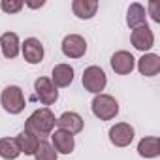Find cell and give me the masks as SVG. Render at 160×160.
I'll return each instance as SVG.
<instances>
[{
    "label": "cell",
    "instance_id": "ac0fdd59",
    "mask_svg": "<svg viewBox=\"0 0 160 160\" xmlns=\"http://www.w3.org/2000/svg\"><path fill=\"white\" fill-rule=\"evenodd\" d=\"M138 154L143 158H156L160 154V139L156 136H147L138 143Z\"/></svg>",
    "mask_w": 160,
    "mask_h": 160
},
{
    "label": "cell",
    "instance_id": "e0dca14e",
    "mask_svg": "<svg viewBox=\"0 0 160 160\" xmlns=\"http://www.w3.org/2000/svg\"><path fill=\"white\" fill-rule=\"evenodd\" d=\"M126 25L134 30V28H139V27H145L147 25V12L141 4L134 2L130 4L128 12H126Z\"/></svg>",
    "mask_w": 160,
    "mask_h": 160
},
{
    "label": "cell",
    "instance_id": "5bb4252c",
    "mask_svg": "<svg viewBox=\"0 0 160 160\" xmlns=\"http://www.w3.org/2000/svg\"><path fill=\"white\" fill-rule=\"evenodd\" d=\"M138 70L145 77H154L160 72V57L154 53H143V57L138 60Z\"/></svg>",
    "mask_w": 160,
    "mask_h": 160
},
{
    "label": "cell",
    "instance_id": "9c48e42d",
    "mask_svg": "<svg viewBox=\"0 0 160 160\" xmlns=\"http://www.w3.org/2000/svg\"><path fill=\"white\" fill-rule=\"evenodd\" d=\"M109 62H111L113 72L119 73V75H128V73H132V70H134V66H136V58H134V55L128 53V51H117V53H113V57H111Z\"/></svg>",
    "mask_w": 160,
    "mask_h": 160
},
{
    "label": "cell",
    "instance_id": "30bf717a",
    "mask_svg": "<svg viewBox=\"0 0 160 160\" xmlns=\"http://www.w3.org/2000/svg\"><path fill=\"white\" fill-rule=\"evenodd\" d=\"M130 42L132 45L138 49V51H149L152 45H154V34L152 30L145 25V27H139V28H134L132 34H130Z\"/></svg>",
    "mask_w": 160,
    "mask_h": 160
},
{
    "label": "cell",
    "instance_id": "d6986e66",
    "mask_svg": "<svg viewBox=\"0 0 160 160\" xmlns=\"http://www.w3.org/2000/svg\"><path fill=\"white\" fill-rule=\"evenodd\" d=\"M15 139H17V145H19L21 152H25L27 156H34V152H36V149L40 145V138L38 136H34L28 130H23Z\"/></svg>",
    "mask_w": 160,
    "mask_h": 160
},
{
    "label": "cell",
    "instance_id": "6da1fadb",
    "mask_svg": "<svg viewBox=\"0 0 160 160\" xmlns=\"http://www.w3.org/2000/svg\"><path fill=\"white\" fill-rule=\"evenodd\" d=\"M55 126H57V119H55L53 111L49 108H42V109H36L27 119L25 130L32 132L38 138H43V136H51V132L55 130Z\"/></svg>",
    "mask_w": 160,
    "mask_h": 160
},
{
    "label": "cell",
    "instance_id": "4fadbf2b",
    "mask_svg": "<svg viewBox=\"0 0 160 160\" xmlns=\"http://www.w3.org/2000/svg\"><path fill=\"white\" fill-rule=\"evenodd\" d=\"M51 81L55 87H70L73 81V68L70 64H57L51 72Z\"/></svg>",
    "mask_w": 160,
    "mask_h": 160
},
{
    "label": "cell",
    "instance_id": "8992f818",
    "mask_svg": "<svg viewBox=\"0 0 160 160\" xmlns=\"http://www.w3.org/2000/svg\"><path fill=\"white\" fill-rule=\"evenodd\" d=\"M62 53L68 58H81L87 53V42L79 34H68L62 40Z\"/></svg>",
    "mask_w": 160,
    "mask_h": 160
},
{
    "label": "cell",
    "instance_id": "277c9868",
    "mask_svg": "<svg viewBox=\"0 0 160 160\" xmlns=\"http://www.w3.org/2000/svg\"><path fill=\"white\" fill-rule=\"evenodd\" d=\"M81 81H83L85 91H89L92 94H102V91L106 89V83H108V77L100 66H89L83 72Z\"/></svg>",
    "mask_w": 160,
    "mask_h": 160
},
{
    "label": "cell",
    "instance_id": "7c38bea8",
    "mask_svg": "<svg viewBox=\"0 0 160 160\" xmlns=\"http://www.w3.org/2000/svg\"><path fill=\"white\" fill-rule=\"evenodd\" d=\"M23 57L28 64H40L43 60V45L38 38H27L23 43Z\"/></svg>",
    "mask_w": 160,
    "mask_h": 160
},
{
    "label": "cell",
    "instance_id": "ba28073f",
    "mask_svg": "<svg viewBox=\"0 0 160 160\" xmlns=\"http://www.w3.org/2000/svg\"><path fill=\"white\" fill-rule=\"evenodd\" d=\"M51 145L57 151V154L58 152L60 154H70V152H73L75 139H73V136L70 132H64V130L57 128V130L51 132Z\"/></svg>",
    "mask_w": 160,
    "mask_h": 160
},
{
    "label": "cell",
    "instance_id": "8fae6325",
    "mask_svg": "<svg viewBox=\"0 0 160 160\" xmlns=\"http://www.w3.org/2000/svg\"><path fill=\"white\" fill-rule=\"evenodd\" d=\"M83 117L79 115V113H75V111H66V113H62L58 119H57V126L60 128V130H64V132H70L72 136L73 134H79L83 130Z\"/></svg>",
    "mask_w": 160,
    "mask_h": 160
},
{
    "label": "cell",
    "instance_id": "ffe728a7",
    "mask_svg": "<svg viewBox=\"0 0 160 160\" xmlns=\"http://www.w3.org/2000/svg\"><path fill=\"white\" fill-rule=\"evenodd\" d=\"M21 154L15 138H0V156L4 160H15Z\"/></svg>",
    "mask_w": 160,
    "mask_h": 160
},
{
    "label": "cell",
    "instance_id": "603a6c76",
    "mask_svg": "<svg viewBox=\"0 0 160 160\" xmlns=\"http://www.w3.org/2000/svg\"><path fill=\"white\" fill-rule=\"evenodd\" d=\"M160 4L156 2V0H151L149 2V10H151V17H152V21L154 23H160Z\"/></svg>",
    "mask_w": 160,
    "mask_h": 160
},
{
    "label": "cell",
    "instance_id": "7a4b0ae2",
    "mask_svg": "<svg viewBox=\"0 0 160 160\" xmlns=\"http://www.w3.org/2000/svg\"><path fill=\"white\" fill-rule=\"evenodd\" d=\"M91 108H92V113L100 121H111L119 113V102L109 94H96Z\"/></svg>",
    "mask_w": 160,
    "mask_h": 160
},
{
    "label": "cell",
    "instance_id": "cb8c5ba5",
    "mask_svg": "<svg viewBox=\"0 0 160 160\" xmlns=\"http://www.w3.org/2000/svg\"><path fill=\"white\" fill-rule=\"evenodd\" d=\"M43 4H45L43 0H40V2H25V6H28V8H34V10H36V8H42Z\"/></svg>",
    "mask_w": 160,
    "mask_h": 160
},
{
    "label": "cell",
    "instance_id": "9a60e30c",
    "mask_svg": "<svg viewBox=\"0 0 160 160\" xmlns=\"http://www.w3.org/2000/svg\"><path fill=\"white\" fill-rule=\"evenodd\" d=\"M72 12L79 19H92L98 12V2L96 0H73Z\"/></svg>",
    "mask_w": 160,
    "mask_h": 160
},
{
    "label": "cell",
    "instance_id": "52a82bcc",
    "mask_svg": "<svg viewBox=\"0 0 160 160\" xmlns=\"http://www.w3.org/2000/svg\"><path fill=\"white\" fill-rule=\"evenodd\" d=\"M136 132L128 122H117L115 126L109 128V141L115 147H128L134 139Z\"/></svg>",
    "mask_w": 160,
    "mask_h": 160
},
{
    "label": "cell",
    "instance_id": "44dd1931",
    "mask_svg": "<svg viewBox=\"0 0 160 160\" xmlns=\"http://www.w3.org/2000/svg\"><path fill=\"white\" fill-rule=\"evenodd\" d=\"M57 151L53 149V145L49 141H43L40 139V145L34 152V160H57Z\"/></svg>",
    "mask_w": 160,
    "mask_h": 160
},
{
    "label": "cell",
    "instance_id": "2e32d148",
    "mask_svg": "<svg viewBox=\"0 0 160 160\" xmlns=\"http://www.w3.org/2000/svg\"><path fill=\"white\" fill-rule=\"evenodd\" d=\"M19 36L15 32H4L2 38H0V51L6 58H15L19 55Z\"/></svg>",
    "mask_w": 160,
    "mask_h": 160
},
{
    "label": "cell",
    "instance_id": "3957f363",
    "mask_svg": "<svg viewBox=\"0 0 160 160\" xmlns=\"http://www.w3.org/2000/svg\"><path fill=\"white\" fill-rule=\"evenodd\" d=\"M0 104H2L4 111H8L10 115H17L25 109V94L21 91V87L17 85H10L2 91L0 94Z\"/></svg>",
    "mask_w": 160,
    "mask_h": 160
},
{
    "label": "cell",
    "instance_id": "5b68a950",
    "mask_svg": "<svg viewBox=\"0 0 160 160\" xmlns=\"http://www.w3.org/2000/svg\"><path fill=\"white\" fill-rule=\"evenodd\" d=\"M34 91L43 106H53L58 100V91L49 77H38L34 81Z\"/></svg>",
    "mask_w": 160,
    "mask_h": 160
},
{
    "label": "cell",
    "instance_id": "7402d4cb",
    "mask_svg": "<svg viewBox=\"0 0 160 160\" xmlns=\"http://www.w3.org/2000/svg\"><path fill=\"white\" fill-rule=\"evenodd\" d=\"M23 6H25L23 0H2V2H0V8L6 13H17V12L23 10Z\"/></svg>",
    "mask_w": 160,
    "mask_h": 160
}]
</instances>
